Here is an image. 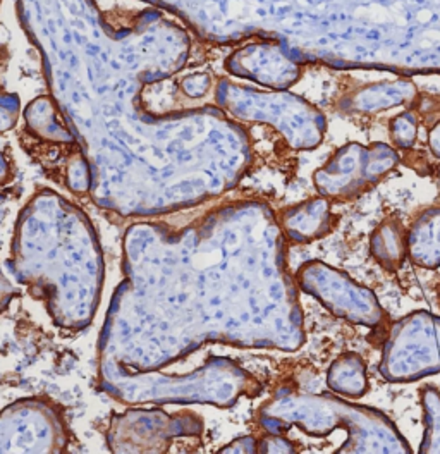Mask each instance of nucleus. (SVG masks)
<instances>
[{"instance_id": "nucleus-3", "label": "nucleus", "mask_w": 440, "mask_h": 454, "mask_svg": "<svg viewBox=\"0 0 440 454\" xmlns=\"http://www.w3.org/2000/svg\"><path fill=\"white\" fill-rule=\"evenodd\" d=\"M329 205L327 201H311L293 212L287 223V231L296 239H311L322 236L329 227Z\"/></svg>"}, {"instance_id": "nucleus-4", "label": "nucleus", "mask_w": 440, "mask_h": 454, "mask_svg": "<svg viewBox=\"0 0 440 454\" xmlns=\"http://www.w3.org/2000/svg\"><path fill=\"white\" fill-rule=\"evenodd\" d=\"M329 386L342 395L361 396L366 387L363 362L355 355L342 356L329 372Z\"/></svg>"}, {"instance_id": "nucleus-5", "label": "nucleus", "mask_w": 440, "mask_h": 454, "mask_svg": "<svg viewBox=\"0 0 440 454\" xmlns=\"http://www.w3.org/2000/svg\"><path fill=\"white\" fill-rule=\"evenodd\" d=\"M399 227L384 224L373 234L372 241L375 256L390 269L401 265L406 252V243L403 239V232Z\"/></svg>"}, {"instance_id": "nucleus-2", "label": "nucleus", "mask_w": 440, "mask_h": 454, "mask_svg": "<svg viewBox=\"0 0 440 454\" xmlns=\"http://www.w3.org/2000/svg\"><path fill=\"white\" fill-rule=\"evenodd\" d=\"M410 255L423 267L440 265V210L425 215L412 231Z\"/></svg>"}, {"instance_id": "nucleus-1", "label": "nucleus", "mask_w": 440, "mask_h": 454, "mask_svg": "<svg viewBox=\"0 0 440 454\" xmlns=\"http://www.w3.org/2000/svg\"><path fill=\"white\" fill-rule=\"evenodd\" d=\"M387 152L384 148L382 155ZM366 153L368 150L363 146L351 145L346 150H341V153L329 162V166L326 169L320 170V174L315 177V181H318L322 193L329 195V197H342L348 195L350 192L357 190L359 186H365L373 174V166L379 164L382 155H377L373 160L370 159V162H366ZM396 159V157H390ZM390 159H385L382 162H392Z\"/></svg>"}, {"instance_id": "nucleus-6", "label": "nucleus", "mask_w": 440, "mask_h": 454, "mask_svg": "<svg viewBox=\"0 0 440 454\" xmlns=\"http://www.w3.org/2000/svg\"><path fill=\"white\" fill-rule=\"evenodd\" d=\"M390 129L394 142L399 146H412L416 137V121L412 114H403L392 121Z\"/></svg>"}, {"instance_id": "nucleus-7", "label": "nucleus", "mask_w": 440, "mask_h": 454, "mask_svg": "<svg viewBox=\"0 0 440 454\" xmlns=\"http://www.w3.org/2000/svg\"><path fill=\"white\" fill-rule=\"evenodd\" d=\"M430 146L434 150V153L440 157V122L432 129L430 133Z\"/></svg>"}]
</instances>
